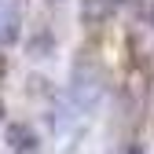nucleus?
I'll return each mask as SVG.
<instances>
[{"instance_id": "39448f33", "label": "nucleus", "mask_w": 154, "mask_h": 154, "mask_svg": "<svg viewBox=\"0 0 154 154\" xmlns=\"http://www.w3.org/2000/svg\"><path fill=\"white\" fill-rule=\"evenodd\" d=\"M128 154H143V150H140V147H132V150H128Z\"/></svg>"}, {"instance_id": "f03ea898", "label": "nucleus", "mask_w": 154, "mask_h": 154, "mask_svg": "<svg viewBox=\"0 0 154 154\" xmlns=\"http://www.w3.org/2000/svg\"><path fill=\"white\" fill-rule=\"evenodd\" d=\"M15 41H18V11L8 8V11H0V44L8 48Z\"/></svg>"}, {"instance_id": "7ed1b4c3", "label": "nucleus", "mask_w": 154, "mask_h": 154, "mask_svg": "<svg viewBox=\"0 0 154 154\" xmlns=\"http://www.w3.org/2000/svg\"><path fill=\"white\" fill-rule=\"evenodd\" d=\"M48 48H51V33H48V29L37 33V41H29V51H41V59L48 55Z\"/></svg>"}, {"instance_id": "20e7f679", "label": "nucleus", "mask_w": 154, "mask_h": 154, "mask_svg": "<svg viewBox=\"0 0 154 154\" xmlns=\"http://www.w3.org/2000/svg\"><path fill=\"white\" fill-rule=\"evenodd\" d=\"M8 73V59H4V51H0V77Z\"/></svg>"}, {"instance_id": "423d86ee", "label": "nucleus", "mask_w": 154, "mask_h": 154, "mask_svg": "<svg viewBox=\"0 0 154 154\" xmlns=\"http://www.w3.org/2000/svg\"><path fill=\"white\" fill-rule=\"evenodd\" d=\"M0 118H4V99H0Z\"/></svg>"}, {"instance_id": "f257e3e1", "label": "nucleus", "mask_w": 154, "mask_h": 154, "mask_svg": "<svg viewBox=\"0 0 154 154\" xmlns=\"http://www.w3.org/2000/svg\"><path fill=\"white\" fill-rule=\"evenodd\" d=\"M8 143L15 154H33L37 150V136H33V128L22 125V121H11L8 125Z\"/></svg>"}]
</instances>
